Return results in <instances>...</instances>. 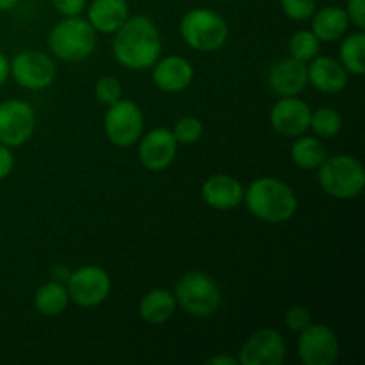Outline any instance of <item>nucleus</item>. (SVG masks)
<instances>
[{
    "instance_id": "28",
    "label": "nucleus",
    "mask_w": 365,
    "mask_h": 365,
    "mask_svg": "<svg viewBox=\"0 0 365 365\" xmlns=\"http://www.w3.org/2000/svg\"><path fill=\"white\" fill-rule=\"evenodd\" d=\"M95 95L98 98V102H102L103 106H113L114 102L121 100L123 95V86L113 75H106V77H100L95 84Z\"/></svg>"
},
{
    "instance_id": "22",
    "label": "nucleus",
    "mask_w": 365,
    "mask_h": 365,
    "mask_svg": "<svg viewBox=\"0 0 365 365\" xmlns=\"http://www.w3.org/2000/svg\"><path fill=\"white\" fill-rule=\"evenodd\" d=\"M291 157L299 170H317L328 157V150L323 139L303 134L292 145Z\"/></svg>"
},
{
    "instance_id": "34",
    "label": "nucleus",
    "mask_w": 365,
    "mask_h": 365,
    "mask_svg": "<svg viewBox=\"0 0 365 365\" xmlns=\"http://www.w3.org/2000/svg\"><path fill=\"white\" fill-rule=\"evenodd\" d=\"M9 71H11V63L9 59L6 57V53L0 50V88L6 84L7 77H9Z\"/></svg>"
},
{
    "instance_id": "30",
    "label": "nucleus",
    "mask_w": 365,
    "mask_h": 365,
    "mask_svg": "<svg viewBox=\"0 0 365 365\" xmlns=\"http://www.w3.org/2000/svg\"><path fill=\"white\" fill-rule=\"evenodd\" d=\"M285 324L289 330L292 331H303L310 323H312V316H310L309 309L302 305H294L285 312Z\"/></svg>"
},
{
    "instance_id": "24",
    "label": "nucleus",
    "mask_w": 365,
    "mask_h": 365,
    "mask_svg": "<svg viewBox=\"0 0 365 365\" xmlns=\"http://www.w3.org/2000/svg\"><path fill=\"white\" fill-rule=\"evenodd\" d=\"M341 64L348 73H365V34L364 31L351 32L341 43Z\"/></svg>"
},
{
    "instance_id": "18",
    "label": "nucleus",
    "mask_w": 365,
    "mask_h": 365,
    "mask_svg": "<svg viewBox=\"0 0 365 365\" xmlns=\"http://www.w3.org/2000/svg\"><path fill=\"white\" fill-rule=\"evenodd\" d=\"M307 71L310 84L324 95H337L348 86V71L334 57H314Z\"/></svg>"
},
{
    "instance_id": "31",
    "label": "nucleus",
    "mask_w": 365,
    "mask_h": 365,
    "mask_svg": "<svg viewBox=\"0 0 365 365\" xmlns=\"http://www.w3.org/2000/svg\"><path fill=\"white\" fill-rule=\"evenodd\" d=\"M86 2H88V0H52L53 7H56L64 18L81 16L82 11L86 9Z\"/></svg>"
},
{
    "instance_id": "32",
    "label": "nucleus",
    "mask_w": 365,
    "mask_h": 365,
    "mask_svg": "<svg viewBox=\"0 0 365 365\" xmlns=\"http://www.w3.org/2000/svg\"><path fill=\"white\" fill-rule=\"evenodd\" d=\"M346 13H348L349 21L359 27V31L365 29V0H348L346 4Z\"/></svg>"
},
{
    "instance_id": "10",
    "label": "nucleus",
    "mask_w": 365,
    "mask_h": 365,
    "mask_svg": "<svg viewBox=\"0 0 365 365\" xmlns=\"http://www.w3.org/2000/svg\"><path fill=\"white\" fill-rule=\"evenodd\" d=\"M36 113L24 100H6L0 103V143L9 148L21 146L32 138Z\"/></svg>"
},
{
    "instance_id": "37",
    "label": "nucleus",
    "mask_w": 365,
    "mask_h": 365,
    "mask_svg": "<svg viewBox=\"0 0 365 365\" xmlns=\"http://www.w3.org/2000/svg\"><path fill=\"white\" fill-rule=\"evenodd\" d=\"M20 0H0V11H11L18 6Z\"/></svg>"
},
{
    "instance_id": "19",
    "label": "nucleus",
    "mask_w": 365,
    "mask_h": 365,
    "mask_svg": "<svg viewBox=\"0 0 365 365\" xmlns=\"http://www.w3.org/2000/svg\"><path fill=\"white\" fill-rule=\"evenodd\" d=\"M128 18L127 0H93L88 9V21L96 32L114 34Z\"/></svg>"
},
{
    "instance_id": "26",
    "label": "nucleus",
    "mask_w": 365,
    "mask_h": 365,
    "mask_svg": "<svg viewBox=\"0 0 365 365\" xmlns=\"http://www.w3.org/2000/svg\"><path fill=\"white\" fill-rule=\"evenodd\" d=\"M321 41L312 31H299L289 41V52L291 57L302 63H310L319 53Z\"/></svg>"
},
{
    "instance_id": "1",
    "label": "nucleus",
    "mask_w": 365,
    "mask_h": 365,
    "mask_svg": "<svg viewBox=\"0 0 365 365\" xmlns=\"http://www.w3.org/2000/svg\"><path fill=\"white\" fill-rule=\"evenodd\" d=\"M160 34L148 16H128L127 21L114 32V59L127 70H148L159 61Z\"/></svg>"
},
{
    "instance_id": "6",
    "label": "nucleus",
    "mask_w": 365,
    "mask_h": 365,
    "mask_svg": "<svg viewBox=\"0 0 365 365\" xmlns=\"http://www.w3.org/2000/svg\"><path fill=\"white\" fill-rule=\"evenodd\" d=\"M175 299L184 312L196 317H209L221 307V289L209 274L192 273L184 274L175 285Z\"/></svg>"
},
{
    "instance_id": "14",
    "label": "nucleus",
    "mask_w": 365,
    "mask_h": 365,
    "mask_svg": "<svg viewBox=\"0 0 365 365\" xmlns=\"http://www.w3.org/2000/svg\"><path fill=\"white\" fill-rule=\"evenodd\" d=\"M178 143L170 128H153L139 138V160L150 171H164L177 157Z\"/></svg>"
},
{
    "instance_id": "17",
    "label": "nucleus",
    "mask_w": 365,
    "mask_h": 365,
    "mask_svg": "<svg viewBox=\"0 0 365 365\" xmlns=\"http://www.w3.org/2000/svg\"><path fill=\"white\" fill-rule=\"evenodd\" d=\"M202 198L216 210H232L245 198V189L237 178L230 175H212L202 185Z\"/></svg>"
},
{
    "instance_id": "12",
    "label": "nucleus",
    "mask_w": 365,
    "mask_h": 365,
    "mask_svg": "<svg viewBox=\"0 0 365 365\" xmlns=\"http://www.w3.org/2000/svg\"><path fill=\"white\" fill-rule=\"evenodd\" d=\"M287 356V344L280 331L273 328H262L255 331L239 353V364L242 365H282Z\"/></svg>"
},
{
    "instance_id": "8",
    "label": "nucleus",
    "mask_w": 365,
    "mask_h": 365,
    "mask_svg": "<svg viewBox=\"0 0 365 365\" xmlns=\"http://www.w3.org/2000/svg\"><path fill=\"white\" fill-rule=\"evenodd\" d=\"M66 284L70 299L82 309H91L106 302L113 287L109 273L98 266H84L73 271Z\"/></svg>"
},
{
    "instance_id": "16",
    "label": "nucleus",
    "mask_w": 365,
    "mask_h": 365,
    "mask_svg": "<svg viewBox=\"0 0 365 365\" xmlns=\"http://www.w3.org/2000/svg\"><path fill=\"white\" fill-rule=\"evenodd\" d=\"M153 84L164 93H180L191 86L195 68L185 57L168 56L153 64Z\"/></svg>"
},
{
    "instance_id": "35",
    "label": "nucleus",
    "mask_w": 365,
    "mask_h": 365,
    "mask_svg": "<svg viewBox=\"0 0 365 365\" xmlns=\"http://www.w3.org/2000/svg\"><path fill=\"white\" fill-rule=\"evenodd\" d=\"M207 364H210V365H235V364H237V359H234V356L220 355V356H212V359H209V360H207Z\"/></svg>"
},
{
    "instance_id": "15",
    "label": "nucleus",
    "mask_w": 365,
    "mask_h": 365,
    "mask_svg": "<svg viewBox=\"0 0 365 365\" xmlns=\"http://www.w3.org/2000/svg\"><path fill=\"white\" fill-rule=\"evenodd\" d=\"M307 84H309L307 63L296 61L292 57L274 63L267 73V86L278 98L298 96L307 88Z\"/></svg>"
},
{
    "instance_id": "25",
    "label": "nucleus",
    "mask_w": 365,
    "mask_h": 365,
    "mask_svg": "<svg viewBox=\"0 0 365 365\" xmlns=\"http://www.w3.org/2000/svg\"><path fill=\"white\" fill-rule=\"evenodd\" d=\"M310 128L316 132L317 138H335L342 128V116L331 107H319V109L312 110Z\"/></svg>"
},
{
    "instance_id": "2",
    "label": "nucleus",
    "mask_w": 365,
    "mask_h": 365,
    "mask_svg": "<svg viewBox=\"0 0 365 365\" xmlns=\"http://www.w3.org/2000/svg\"><path fill=\"white\" fill-rule=\"evenodd\" d=\"M242 202L250 212L264 223H285L298 210V198L291 185L274 177H262L252 182Z\"/></svg>"
},
{
    "instance_id": "5",
    "label": "nucleus",
    "mask_w": 365,
    "mask_h": 365,
    "mask_svg": "<svg viewBox=\"0 0 365 365\" xmlns=\"http://www.w3.org/2000/svg\"><path fill=\"white\" fill-rule=\"evenodd\" d=\"M180 36L192 50L216 52L227 43L228 24L216 11L196 7L182 18Z\"/></svg>"
},
{
    "instance_id": "3",
    "label": "nucleus",
    "mask_w": 365,
    "mask_h": 365,
    "mask_svg": "<svg viewBox=\"0 0 365 365\" xmlns=\"http://www.w3.org/2000/svg\"><path fill=\"white\" fill-rule=\"evenodd\" d=\"M96 31L81 16H68L57 21L48 34L50 52L61 61L78 63L95 52Z\"/></svg>"
},
{
    "instance_id": "23",
    "label": "nucleus",
    "mask_w": 365,
    "mask_h": 365,
    "mask_svg": "<svg viewBox=\"0 0 365 365\" xmlns=\"http://www.w3.org/2000/svg\"><path fill=\"white\" fill-rule=\"evenodd\" d=\"M70 303V294L63 282H48L41 285L34 294V307L43 316H59L68 309Z\"/></svg>"
},
{
    "instance_id": "27",
    "label": "nucleus",
    "mask_w": 365,
    "mask_h": 365,
    "mask_svg": "<svg viewBox=\"0 0 365 365\" xmlns=\"http://www.w3.org/2000/svg\"><path fill=\"white\" fill-rule=\"evenodd\" d=\"M173 135L177 143L180 145H192V143L200 141L203 135V123L195 116H185L178 120L173 127Z\"/></svg>"
},
{
    "instance_id": "9",
    "label": "nucleus",
    "mask_w": 365,
    "mask_h": 365,
    "mask_svg": "<svg viewBox=\"0 0 365 365\" xmlns=\"http://www.w3.org/2000/svg\"><path fill=\"white\" fill-rule=\"evenodd\" d=\"M339 339L327 324H312L299 331L298 355L305 365H331L337 362Z\"/></svg>"
},
{
    "instance_id": "33",
    "label": "nucleus",
    "mask_w": 365,
    "mask_h": 365,
    "mask_svg": "<svg viewBox=\"0 0 365 365\" xmlns=\"http://www.w3.org/2000/svg\"><path fill=\"white\" fill-rule=\"evenodd\" d=\"M14 168V155L9 146L0 143V180L7 177Z\"/></svg>"
},
{
    "instance_id": "7",
    "label": "nucleus",
    "mask_w": 365,
    "mask_h": 365,
    "mask_svg": "<svg viewBox=\"0 0 365 365\" xmlns=\"http://www.w3.org/2000/svg\"><path fill=\"white\" fill-rule=\"evenodd\" d=\"M145 127L141 107L132 100H118L107 109L103 118V132L113 145L132 146L139 141Z\"/></svg>"
},
{
    "instance_id": "20",
    "label": "nucleus",
    "mask_w": 365,
    "mask_h": 365,
    "mask_svg": "<svg viewBox=\"0 0 365 365\" xmlns=\"http://www.w3.org/2000/svg\"><path fill=\"white\" fill-rule=\"evenodd\" d=\"M312 32L319 41H337L344 38L349 27V16L344 7L327 6L319 11H314L312 16Z\"/></svg>"
},
{
    "instance_id": "36",
    "label": "nucleus",
    "mask_w": 365,
    "mask_h": 365,
    "mask_svg": "<svg viewBox=\"0 0 365 365\" xmlns=\"http://www.w3.org/2000/svg\"><path fill=\"white\" fill-rule=\"evenodd\" d=\"M70 271L66 269V267H63V266H57L56 269L52 271V277H53V280L56 282H68V278H70Z\"/></svg>"
},
{
    "instance_id": "4",
    "label": "nucleus",
    "mask_w": 365,
    "mask_h": 365,
    "mask_svg": "<svg viewBox=\"0 0 365 365\" xmlns=\"http://www.w3.org/2000/svg\"><path fill=\"white\" fill-rule=\"evenodd\" d=\"M319 185L328 196L337 200H353L364 191L365 170L351 155L327 157L319 168Z\"/></svg>"
},
{
    "instance_id": "11",
    "label": "nucleus",
    "mask_w": 365,
    "mask_h": 365,
    "mask_svg": "<svg viewBox=\"0 0 365 365\" xmlns=\"http://www.w3.org/2000/svg\"><path fill=\"white\" fill-rule=\"evenodd\" d=\"M11 75L18 86L31 91H39L56 81V64L52 57L38 50L20 52L11 63Z\"/></svg>"
},
{
    "instance_id": "13",
    "label": "nucleus",
    "mask_w": 365,
    "mask_h": 365,
    "mask_svg": "<svg viewBox=\"0 0 365 365\" xmlns=\"http://www.w3.org/2000/svg\"><path fill=\"white\" fill-rule=\"evenodd\" d=\"M312 109L298 96H282L271 109L269 121L274 132L284 138H298L309 132Z\"/></svg>"
},
{
    "instance_id": "21",
    "label": "nucleus",
    "mask_w": 365,
    "mask_h": 365,
    "mask_svg": "<svg viewBox=\"0 0 365 365\" xmlns=\"http://www.w3.org/2000/svg\"><path fill=\"white\" fill-rule=\"evenodd\" d=\"M177 310V299L173 292L166 289H152L139 302V316L145 323L159 327L168 323Z\"/></svg>"
},
{
    "instance_id": "29",
    "label": "nucleus",
    "mask_w": 365,
    "mask_h": 365,
    "mask_svg": "<svg viewBox=\"0 0 365 365\" xmlns=\"http://www.w3.org/2000/svg\"><path fill=\"white\" fill-rule=\"evenodd\" d=\"M280 6L291 20L303 21L309 20L314 14V11H316V0H280Z\"/></svg>"
}]
</instances>
